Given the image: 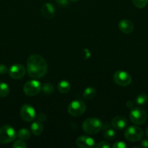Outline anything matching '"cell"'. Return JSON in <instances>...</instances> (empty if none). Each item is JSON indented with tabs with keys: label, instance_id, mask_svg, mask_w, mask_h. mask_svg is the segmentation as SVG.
<instances>
[{
	"label": "cell",
	"instance_id": "30bf717a",
	"mask_svg": "<svg viewBox=\"0 0 148 148\" xmlns=\"http://www.w3.org/2000/svg\"><path fill=\"white\" fill-rule=\"evenodd\" d=\"M26 69L23 65L20 64H13L9 69V75L12 78L15 79H19L23 77L26 75Z\"/></svg>",
	"mask_w": 148,
	"mask_h": 148
},
{
	"label": "cell",
	"instance_id": "f546056e",
	"mask_svg": "<svg viewBox=\"0 0 148 148\" xmlns=\"http://www.w3.org/2000/svg\"><path fill=\"white\" fill-rule=\"evenodd\" d=\"M57 3L59 4V6H62V7H65L68 4V0H56Z\"/></svg>",
	"mask_w": 148,
	"mask_h": 148
},
{
	"label": "cell",
	"instance_id": "9a60e30c",
	"mask_svg": "<svg viewBox=\"0 0 148 148\" xmlns=\"http://www.w3.org/2000/svg\"><path fill=\"white\" fill-rule=\"evenodd\" d=\"M30 130L33 133V135L39 136L42 134L44 131V127L42 125L41 122L39 121H34L30 126Z\"/></svg>",
	"mask_w": 148,
	"mask_h": 148
},
{
	"label": "cell",
	"instance_id": "f1b7e54d",
	"mask_svg": "<svg viewBox=\"0 0 148 148\" xmlns=\"http://www.w3.org/2000/svg\"><path fill=\"white\" fill-rule=\"evenodd\" d=\"M37 119H38V121H41H41H46V116L45 115L44 113H40V114L38 115Z\"/></svg>",
	"mask_w": 148,
	"mask_h": 148
},
{
	"label": "cell",
	"instance_id": "4fadbf2b",
	"mask_svg": "<svg viewBox=\"0 0 148 148\" xmlns=\"http://www.w3.org/2000/svg\"><path fill=\"white\" fill-rule=\"evenodd\" d=\"M41 12L42 15L46 19H52L55 17V9L50 3L44 4L41 9Z\"/></svg>",
	"mask_w": 148,
	"mask_h": 148
},
{
	"label": "cell",
	"instance_id": "ac0fdd59",
	"mask_svg": "<svg viewBox=\"0 0 148 148\" xmlns=\"http://www.w3.org/2000/svg\"><path fill=\"white\" fill-rule=\"evenodd\" d=\"M115 131L113 129L110 128V127H107V126H106L104 127V132H103V137H104V138L105 140H113L115 137Z\"/></svg>",
	"mask_w": 148,
	"mask_h": 148
},
{
	"label": "cell",
	"instance_id": "4dcf8cb0",
	"mask_svg": "<svg viewBox=\"0 0 148 148\" xmlns=\"http://www.w3.org/2000/svg\"><path fill=\"white\" fill-rule=\"evenodd\" d=\"M141 146L143 147L147 148L148 147V140H143V141H142V143H141Z\"/></svg>",
	"mask_w": 148,
	"mask_h": 148
},
{
	"label": "cell",
	"instance_id": "6da1fadb",
	"mask_svg": "<svg viewBox=\"0 0 148 148\" xmlns=\"http://www.w3.org/2000/svg\"><path fill=\"white\" fill-rule=\"evenodd\" d=\"M27 70L30 77L33 79L41 78L47 72V63L40 55L32 54L27 59Z\"/></svg>",
	"mask_w": 148,
	"mask_h": 148
},
{
	"label": "cell",
	"instance_id": "5b68a950",
	"mask_svg": "<svg viewBox=\"0 0 148 148\" xmlns=\"http://www.w3.org/2000/svg\"><path fill=\"white\" fill-rule=\"evenodd\" d=\"M129 118L132 123L136 125H141L144 124L147 119L146 111L140 107H135L131 110Z\"/></svg>",
	"mask_w": 148,
	"mask_h": 148
},
{
	"label": "cell",
	"instance_id": "1f68e13d",
	"mask_svg": "<svg viewBox=\"0 0 148 148\" xmlns=\"http://www.w3.org/2000/svg\"><path fill=\"white\" fill-rule=\"evenodd\" d=\"M133 103L131 101H129L127 103H126V106H127L129 108H133Z\"/></svg>",
	"mask_w": 148,
	"mask_h": 148
},
{
	"label": "cell",
	"instance_id": "44dd1931",
	"mask_svg": "<svg viewBox=\"0 0 148 148\" xmlns=\"http://www.w3.org/2000/svg\"><path fill=\"white\" fill-rule=\"evenodd\" d=\"M148 102V96L146 94H139L136 98V103L138 105L143 106L145 105Z\"/></svg>",
	"mask_w": 148,
	"mask_h": 148
},
{
	"label": "cell",
	"instance_id": "ba28073f",
	"mask_svg": "<svg viewBox=\"0 0 148 148\" xmlns=\"http://www.w3.org/2000/svg\"><path fill=\"white\" fill-rule=\"evenodd\" d=\"M113 80L119 86H128L131 84L132 78L128 72L123 70L116 71L113 75Z\"/></svg>",
	"mask_w": 148,
	"mask_h": 148
},
{
	"label": "cell",
	"instance_id": "e0dca14e",
	"mask_svg": "<svg viewBox=\"0 0 148 148\" xmlns=\"http://www.w3.org/2000/svg\"><path fill=\"white\" fill-rule=\"evenodd\" d=\"M96 90L92 87H88L86 88L83 93V96L86 100H91L95 97L96 95Z\"/></svg>",
	"mask_w": 148,
	"mask_h": 148
},
{
	"label": "cell",
	"instance_id": "836d02e7",
	"mask_svg": "<svg viewBox=\"0 0 148 148\" xmlns=\"http://www.w3.org/2000/svg\"><path fill=\"white\" fill-rule=\"evenodd\" d=\"M71 1H78V0H71Z\"/></svg>",
	"mask_w": 148,
	"mask_h": 148
},
{
	"label": "cell",
	"instance_id": "4316f807",
	"mask_svg": "<svg viewBox=\"0 0 148 148\" xmlns=\"http://www.w3.org/2000/svg\"><path fill=\"white\" fill-rule=\"evenodd\" d=\"M8 72V68L6 65L0 64V75H5Z\"/></svg>",
	"mask_w": 148,
	"mask_h": 148
},
{
	"label": "cell",
	"instance_id": "603a6c76",
	"mask_svg": "<svg viewBox=\"0 0 148 148\" xmlns=\"http://www.w3.org/2000/svg\"><path fill=\"white\" fill-rule=\"evenodd\" d=\"M133 4L136 8H144L147 4L148 0H132Z\"/></svg>",
	"mask_w": 148,
	"mask_h": 148
},
{
	"label": "cell",
	"instance_id": "7c38bea8",
	"mask_svg": "<svg viewBox=\"0 0 148 148\" xmlns=\"http://www.w3.org/2000/svg\"><path fill=\"white\" fill-rule=\"evenodd\" d=\"M111 124L115 130H123L127 126L128 121L126 117L123 116H117L112 119Z\"/></svg>",
	"mask_w": 148,
	"mask_h": 148
},
{
	"label": "cell",
	"instance_id": "d4e9b609",
	"mask_svg": "<svg viewBox=\"0 0 148 148\" xmlns=\"http://www.w3.org/2000/svg\"><path fill=\"white\" fill-rule=\"evenodd\" d=\"M96 147L97 148H109L110 147V145L107 142L102 141L100 142V143H99L98 144L96 145Z\"/></svg>",
	"mask_w": 148,
	"mask_h": 148
},
{
	"label": "cell",
	"instance_id": "2e32d148",
	"mask_svg": "<svg viewBox=\"0 0 148 148\" xmlns=\"http://www.w3.org/2000/svg\"><path fill=\"white\" fill-rule=\"evenodd\" d=\"M58 90L62 94H66L71 90V85L69 82L66 80H62L58 83Z\"/></svg>",
	"mask_w": 148,
	"mask_h": 148
},
{
	"label": "cell",
	"instance_id": "8fae6325",
	"mask_svg": "<svg viewBox=\"0 0 148 148\" xmlns=\"http://www.w3.org/2000/svg\"><path fill=\"white\" fill-rule=\"evenodd\" d=\"M76 145L81 148H93L95 147V142L89 136H81L76 140Z\"/></svg>",
	"mask_w": 148,
	"mask_h": 148
},
{
	"label": "cell",
	"instance_id": "83f0119b",
	"mask_svg": "<svg viewBox=\"0 0 148 148\" xmlns=\"http://www.w3.org/2000/svg\"><path fill=\"white\" fill-rule=\"evenodd\" d=\"M82 56L84 59H89L91 56V52L88 50V49H84L82 51Z\"/></svg>",
	"mask_w": 148,
	"mask_h": 148
},
{
	"label": "cell",
	"instance_id": "7a4b0ae2",
	"mask_svg": "<svg viewBox=\"0 0 148 148\" xmlns=\"http://www.w3.org/2000/svg\"><path fill=\"white\" fill-rule=\"evenodd\" d=\"M102 128V123L99 119L89 118L82 124V129L84 132L89 134H95Z\"/></svg>",
	"mask_w": 148,
	"mask_h": 148
},
{
	"label": "cell",
	"instance_id": "484cf974",
	"mask_svg": "<svg viewBox=\"0 0 148 148\" xmlns=\"http://www.w3.org/2000/svg\"><path fill=\"white\" fill-rule=\"evenodd\" d=\"M126 147H127V145L122 141L116 142L113 145V148H126Z\"/></svg>",
	"mask_w": 148,
	"mask_h": 148
},
{
	"label": "cell",
	"instance_id": "cb8c5ba5",
	"mask_svg": "<svg viewBox=\"0 0 148 148\" xmlns=\"http://www.w3.org/2000/svg\"><path fill=\"white\" fill-rule=\"evenodd\" d=\"M12 147L14 148H26L27 147V145L23 141V140H16L12 145Z\"/></svg>",
	"mask_w": 148,
	"mask_h": 148
},
{
	"label": "cell",
	"instance_id": "d6986e66",
	"mask_svg": "<svg viewBox=\"0 0 148 148\" xmlns=\"http://www.w3.org/2000/svg\"><path fill=\"white\" fill-rule=\"evenodd\" d=\"M17 137H18L19 139L23 140H28L30 137V133L27 129H20L17 133Z\"/></svg>",
	"mask_w": 148,
	"mask_h": 148
},
{
	"label": "cell",
	"instance_id": "8992f818",
	"mask_svg": "<svg viewBox=\"0 0 148 148\" xmlns=\"http://www.w3.org/2000/svg\"><path fill=\"white\" fill-rule=\"evenodd\" d=\"M143 130L137 126H131L124 132L125 138L129 142H138L143 137Z\"/></svg>",
	"mask_w": 148,
	"mask_h": 148
},
{
	"label": "cell",
	"instance_id": "5bb4252c",
	"mask_svg": "<svg viewBox=\"0 0 148 148\" xmlns=\"http://www.w3.org/2000/svg\"><path fill=\"white\" fill-rule=\"evenodd\" d=\"M118 27L121 32L126 34H129L133 31V24L129 20H122L119 22Z\"/></svg>",
	"mask_w": 148,
	"mask_h": 148
},
{
	"label": "cell",
	"instance_id": "d6a6232c",
	"mask_svg": "<svg viewBox=\"0 0 148 148\" xmlns=\"http://www.w3.org/2000/svg\"><path fill=\"white\" fill-rule=\"evenodd\" d=\"M145 134H146V136H147V137H148V127H147V130H146V132H145Z\"/></svg>",
	"mask_w": 148,
	"mask_h": 148
},
{
	"label": "cell",
	"instance_id": "7402d4cb",
	"mask_svg": "<svg viewBox=\"0 0 148 148\" xmlns=\"http://www.w3.org/2000/svg\"><path fill=\"white\" fill-rule=\"evenodd\" d=\"M41 90L44 93L51 94L54 92V87L51 83H46L41 86Z\"/></svg>",
	"mask_w": 148,
	"mask_h": 148
},
{
	"label": "cell",
	"instance_id": "ffe728a7",
	"mask_svg": "<svg viewBox=\"0 0 148 148\" xmlns=\"http://www.w3.org/2000/svg\"><path fill=\"white\" fill-rule=\"evenodd\" d=\"M10 93V88L5 82H0V98L7 97Z\"/></svg>",
	"mask_w": 148,
	"mask_h": 148
},
{
	"label": "cell",
	"instance_id": "277c9868",
	"mask_svg": "<svg viewBox=\"0 0 148 148\" xmlns=\"http://www.w3.org/2000/svg\"><path fill=\"white\" fill-rule=\"evenodd\" d=\"M86 109L85 103L81 100H75L70 103L68 106V112L72 116L78 117L83 115Z\"/></svg>",
	"mask_w": 148,
	"mask_h": 148
},
{
	"label": "cell",
	"instance_id": "52a82bcc",
	"mask_svg": "<svg viewBox=\"0 0 148 148\" xmlns=\"http://www.w3.org/2000/svg\"><path fill=\"white\" fill-rule=\"evenodd\" d=\"M41 90V85L37 80H30L23 86V92L28 96H35Z\"/></svg>",
	"mask_w": 148,
	"mask_h": 148
},
{
	"label": "cell",
	"instance_id": "3957f363",
	"mask_svg": "<svg viewBox=\"0 0 148 148\" xmlns=\"http://www.w3.org/2000/svg\"><path fill=\"white\" fill-rule=\"evenodd\" d=\"M17 133L13 127L4 125L0 127V144H8L15 140Z\"/></svg>",
	"mask_w": 148,
	"mask_h": 148
},
{
	"label": "cell",
	"instance_id": "9c48e42d",
	"mask_svg": "<svg viewBox=\"0 0 148 148\" xmlns=\"http://www.w3.org/2000/svg\"><path fill=\"white\" fill-rule=\"evenodd\" d=\"M20 116L22 119L27 122L32 121L36 117V111L29 104H25L20 108Z\"/></svg>",
	"mask_w": 148,
	"mask_h": 148
}]
</instances>
